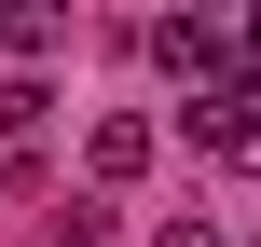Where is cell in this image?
Listing matches in <instances>:
<instances>
[{"label": "cell", "instance_id": "6da1fadb", "mask_svg": "<svg viewBox=\"0 0 261 247\" xmlns=\"http://www.w3.org/2000/svg\"><path fill=\"white\" fill-rule=\"evenodd\" d=\"M151 69L193 83V96H220V83H234V28H220V14H165V28H151Z\"/></svg>", "mask_w": 261, "mask_h": 247}, {"label": "cell", "instance_id": "7a4b0ae2", "mask_svg": "<svg viewBox=\"0 0 261 247\" xmlns=\"http://www.w3.org/2000/svg\"><path fill=\"white\" fill-rule=\"evenodd\" d=\"M179 124H193V151H234V165H261V96H248V83H220V96H193Z\"/></svg>", "mask_w": 261, "mask_h": 247}, {"label": "cell", "instance_id": "3957f363", "mask_svg": "<svg viewBox=\"0 0 261 247\" xmlns=\"http://www.w3.org/2000/svg\"><path fill=\"white\" fill-rule=\"evenodd\" d=\"M151 151H165V138H151V110H110V124L83 138V165H96L110 193H124V179H151Z\"/></svg>", "mask_w": 261, "mask_h": 247}, {"label": "cell", "instance_id": "277c9868", "mask_svg": "<svg viewBox=\"0 0 261 247\" xmlns=\"http://www.w3.org/2000/svg\"><path fill=\"white\" fill-rule=\"evenodd\" d=\"M41 110H55L41 83H0V138H41Z\"/></svg>", "mask_w": 261, "mask_h": 247}, {"label": "cell", "instance_id": "5b68a950", "mask_svg": "<svg viewBox=\"0 0 261 247\" xmlns=\"http://www.w3.org/2000/svg\"><path fill=\"white\" fill-rule=\"evenodd\" d=\"M151 247H220V234H206V220H165V234H151Z\"/></svg>", "mask_w": 261, "mask_h": 247}]
</instances>
